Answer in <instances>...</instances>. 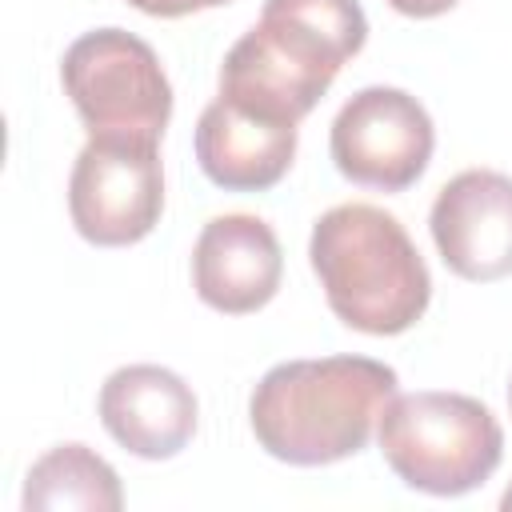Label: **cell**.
I'll return each mask as SVG.
<instances>
[{
	"mask_svg": "<svg viewBox=\"0 0 512 512\" xmlns=\"http://www.w3.org/2000/svg\"><path fill=\"white\" fill-rule=\"evenodd\" d=\"M364 40L360 0H264L260 20L228 48L216 96L248 116L300 124Z\"/></svg>",
	"mask_w": 512,
	"mask_h": 512,
	"instance_id": "1",
	"label": "cell"
},
{
	"mask_svg": "<svg viewBox=\"0 0 512 512\" xmlns=\"http://www.w3.org/2000/svg\"><path fill=\"white\" fill-rule=\"evenodd\" d=\"M396 384V368L372 356L284 360L252 388L248 424L256 444L284 464H336L368 444Z\"/></svg>",
	"mask_w": 512,
	"mask_h": 512,
	"instance_id": "2",
	"label": "cell"
},
{
	"mask_svg": "<svg viewBox=\"0 0 512 512\" xmlns=\"http://www.w3.org/2000/svg\"><path fill=\"white\" fill-rule=\"evenodd\" d=\"M312 272L340 324L368 336L408 332L432 300V276L408 228L376 204H336L312 224Z\"/></svg>",
	"mask_w": 512,
	"mask_h": 512,
	"instance_id": "3",
	"label": "cell"
},
{
	"mask_svg": "<svg viewBox=\"0 0 512 512\" xmlns=\"http://www.w3.org/2000/svg\"><path fill=\"white\" fill-rule=\"evenodd\" d=\"M384 464L416 492L464 496L504 456V428L488 404L464 392H404L376 420Z\"/></svg>",
	"mask_w": 512,
	"mask_h": 512,
	"instance_id": "4",
	"label": "cell"
},
{
	"mask_svg": "<svg viewBox=\"0 0 512 512\" xmlns=\"http://www.w3.org/2000/svg\"><path fill=\"white\" fill-rule=\"evenodd\" d=\"M60 84L88 136H136L160 144L172 120V84L148 40L124 28H92L64 48Z\"/></svg>",
	"mask_w": 512,
	"mask_h": 512,
	"instance_id": "5",
	"label": "cell"
},
{
	"mask_svg": "<svg viewBox=\"0 0 512 512\" xmlns=\"http://www.w3.org/2000/svg\"><path fill=\"white\" fill-rule=\"evenodd\" d=\"M164 212V168L152 140L88 136L68 176L72 228L96 248L144 240Z\"/></svg>",
	"mask_w": 512,
	"mask_h": 512,
	"instance_id": "6",
	"label": "cell"
},
{
	"mask_svg": "<svg viewBox=\"0 0 512 512\" xmlns=\"http://www.w3.org/2000/svg\"><path fill=\"white\" fill-rule=\"evenodd\" d=\"M436 148V128L428 108L388 84H372L352 92V100L336 112L328 132L332 164L344 180L376 192L412 188Z\"/></svg>",
	"mask_w": 512,
	"mask_h": 512,
	"instance_id": "7",
	"label": "cell"
},
{
	"mask_svg": "<svg viewBox=\"0 0 512 512\" xmlns=\"http://www.w3.org/2000/svg\"><path fill=\"white\" fill-rule=\"evenodd\" d=\"M440 260L472 284L512 276V176L492 168L456 172L428 212Z\"/></svg>",
	"mask_w": 512,
	"mask_h": 512,
	"instance_id": "8",
	"label": "cell"
},
{
	"mask_svg": "<svg viewBox=\"0 0 512 512\" xmlns=\"http://www.w3.org/2000/svg\"><path fill=\"white\" fill-rule=\"evenodd\" d=\"M284 276V252L268 220L248 212L212 216L192 248V288L196 296L224 312L248 316L260 312Z\"/></svg>",
	"mask_w": 512,
	"mask_h": 512,
	"instance_id": "9",
	"label": "cell"
},
{
	"mask_svg": "<svg viewBox=\"0 0 512 512\" xmlns=\"http://www.w3.org/2000/svg\"><path fill=\"white\" fill-rule=\"evenodd\" d=\"M104 432L140 460H172L196 436V392L160 364H124L100 384L96 400Z\"/></svg>",
	"mask_w": 512,
	"mask_h": 512,
	"instance_id": "10",
	"label": "cell"
},
{
	"mask_svg": "<svg viewBox=\"0 0 512 512\" xmlns=\"http://www.w3.org/2000/svg\"><path fill=\"white\" fill-rule=\"evenodd\" d=\"M200 172L224 192H264L284 180L296 156V124H276L212 100L196 120Z\"/></svg>",
	"mask_w": 512,
	"mask_h": 512,
	"instance_id": "11",
	"label": "cell"
},
{
	"mask_svg": "<svg viewBox=\"0 0 512 512\" xmlns=\"http://www.w3.org/2000/svg\"><path fill=\"white\" fill-rule=\"evenodd\" d=\"M20 504L24 512H120L124 488L116 468L88 444H56L28 468Z\"/></svg>",
	"mask_w": 512,
	"mask_h": 512,
	"instance_id": "12",
	"label": "cell"
},
{
	"mask_svg": "<svg viewBox=\"0 0 512 512\" xmlns=\"http://www.w3.org/2000/svg\"><path fill=\"white\" fill-rule=\"evenodd\" d=\"M124 4H132V8L144 12V16L176 20V16H192V12H204V8H220V4H232V0H124Z\"/></svg>",
	"mask_w": 512,
	"mask_h": 512,
	"instance_id": "13",
	"label": "cell"
},
{
	"mask_svg": "<svg viewBox=\"0 0 512 512\" xmlns=\"http://www.w3.org/2000/svg\"><path fill=\"white\" fill-rule=\"evenodd\" d=\"M388 8H396L400 16H412V20H432V16H444L452 12L460 0H384Z\"/></svg>",
	"mask_w": 512,
	"mask_h": 512,
	"instance_id": "14",
	"label": "cell"
},
{
	"mask_svg": "<svg viewBox=\"0 0 512 512\" xmlns=\"http://www.w3.org/2000/svg\"><path fill=\"white\" fill-rule=\"evenodd\" d=\"M500 508H504V512H512V488H508V492L500 496Z\"/></svg>",
	"mask_w": 512,
	"mask_h": 512,
	"instance_id": "15",
	"label": "cell"
},
{
	"mask_svg": "<svg viewBox=\"0 0 512 512\" xmlns=\"http://www.w3.org/2000/svg\"><path fill=\"white\" fill-rule=\"evenodd\" d=\"M508 412H512V384H508Z\"/></svg>",
	"mask_w": 512,
	"mask_h": 512,
	"instance_id": "16",
	"label": "cell"
}]
</instances>
